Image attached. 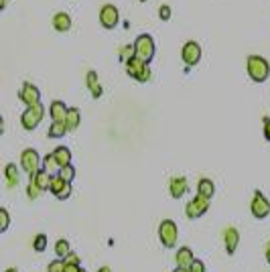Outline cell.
Listing matches in <instances>:
<instances>
[{"label": "cell", "mask_w": 270, "mask_h": 272, "mask_svg": "<svg viewBox=\"0 0 270 272\" xmlns=\"http://www.w3.org/2000/svg\"><path fill=\"white\" fill-rule=\"evenodd\" d=\"M189 272H205V264L201 260H195L191 266H189Z\"/></svg>", "instance_id": "cell-36"}, {"label": "cell", "mask_w": 270, "mask_h": 272, "mask_svg": "<svg viewBox=\"0 0 270 272\" xmlns=\"http://www.w3.org/2000/svg\"><path fill=\"white\" fill-rule=\"evenodd\" d=\"M181 59L187 65V69L195 67L201 61V45L197 41H187L183 45V49H181Z\"/></svg>", "instance_id": "cell-5"}, {"label": "cell", "mask_w": 270, "mask_h": 272, "mask_svg": "<svg viewBox=\"0 0 270 272\" xmlns=\"http://www.w3.org/2000/svg\"><path fill=\"white\" fill-rule=\"evenodd\" d=\"M67 112H69V108H67L65 102H61V100H55V102H51V106H49V116H51L53 120H61V122H65Z\"/></svg>", "instance_id": "cell-15"}, {"label": "cell", "mask_w": 270, "mask_h": 272, "mask_svg": "<svg viewBox=\"0 0 270 272\" xmlns=\"http://www.w3.org/2000/svg\"><path fill=\"white\" fill-rule=\"evenodd\" d=\"M197 193L199 195H203V197H207V199H211L213 195H215V185H213V181L211 179H199V183H197Z\"/></svg>", "instance_id": "cell-19"}, {"label": "cell", "mask_w": 270, "mask_h": 272, "mask_svg": "<svg viewBox=\"0 0 270 272\" xmlns=\"http://www.w3.org/2000/svg\"><path fill=\"white\" fill-rule=\"evenodd\" d=\"M246 69H248V75L254 83H264L270 75V65L260 55H250L246 61Z\"/></svg>", "instance_id": "cell-1"}, {"label": "cell", "mask_w": 270, "mask_h": 272, "mask_svg": "<svg viewBox=\"0 0 270 272\" xmlns=\"http://www.w3.org/2000/svg\"><path fill=\"white\" fill-rule=\"evenodd\" d=\"M141 3H147V0H141Z\"/></svg>", "instance_id": "cell-46"}, {"label": "cell", "mask_w": 270, "mask_h": 272, "mask_svg": "<svg viewBox=\"0 0 270 272\" xmlns=\"http://www.w3.org/2000/svg\"><path fill=\"white\" fill-rule=\"evenodd\" d=\"M41 193H43V191L39 189V185H37L33 179H29V185H27V197H29L31 201H35V199H39Z\"/></svg>", "instance_id": "cell-29"}, {"label": "cell", "mask_w": 270, "mask_h": 272, "mask_svg": "<svg viewBox=\"0 0 270 272\" xmlns=\"http://www.w3.org/2000/svg\"><path fill=\"white\" fill-rule=\"evenodd\" d=\"M175 262H177V266H181V268H189V266L195 262L193 250H191L189 246H181V248L177 250V254H175Z\"/></svg>", "instance_id": "cell-13"}, {"label": "cell", "mask_w": 270, "mask_h": 272, "mask_svg": "<svg viewBox=\"0 0 270 272\" xmlns=\"http://www.w3.org/2000/svg\"><path fill=\"white\" fill-rule=\"evenodd\" d=\"M207 209H209V199L199 195V193L191 201H187V205H185V213L189 219H199Z\"/></svg>", "instance_id": "cell-6"}, {"label": "cell", "mask_w": 270, "mask_h": 272, "mask_svg": "<svg viewBox=\"0 0 270 272\" xmlns=\"http://www.w3.org/2000/svg\"><path fill=\"white\" fill-rule=\"evenodd\" d=\"M19 98L25 106H35V104H41V92L37 85H33L31 81H25L21 92H19Z\"/></svg>", "instance_id": "cell-9"}, {"label": "cell", "mask_w": 270, "mask_h": 272, "mask_svg": "<svg viewBox=\"0 0 270 272\" xmlns=\"http://www.w3.org/2000/svg\"><path fill=\"white\" fill-rule=\"evenodd\" d=\"M173 272H189V268H181V266H177Z\"/></svg>", "instance_id": "cell-42"}, {"label": "cell", "mask_w": 270, "mask_h": 272, "mask_svg": "<svg viewBox=\"0 0 270 272\" xmlns=\"http://www.w3.org/2000/svg\"><path fill=\"white\" fill-rule=\"evenodd\" d=\"M5 177H7L9 187H17V185H19L21 175H19V169H17V165H15V163H9V165L5 167Z\"/></svg>", "instance_id": "cell-21"}, {"label": "cell", "mask_w": 270, "mask_h": 272, "mask_svg": "<svg viewBox=\"0 0 270 272\" xmlns=\"http://www.w3.org/2000/svg\"><path fill=\"white\" fill-rule=\"evenodd\" d=\"M81 264H73V262H65V270L63 272H79Z\"/></svg>", "instance_id": "cell-37"}, {"label": "cell", "mask_w": 270, "mask_h": 272, "mask_svg": "<svg viewBox=\"0 0 270 272\" xmlns=\"http://www.w3.org/2000/svg\"><path fill=\"white\" fill-rule=\"evenodd\" d=\"M98 272H112V268H110V266H102Z\"/></svg>", "instance_id": "cell-41"}, {"label": "cell", "mask_w": 270, "mask_h": 272, "mask_svg": "<svg viewBox=\"0 0 270 272\" xmlns=\"http://www.w3.org/2000/svg\"><path fill=\"white\" fill-rule=\"evenodd\" d=\"M79 272H87V270H85V268H79Z\"/></svg>", "instance_id": "cell-45"}, {"label": "cell", "mask_w": 270, "mask_h": 272, "mask_svg": "<svg viewBox=\"0 0 270 272\" xmlns=\"http://www.w3.org/2000/svg\"><path fill=\"white\" fill-rule=\"evenodd\" d=\"M238 244H240V232H238V228H234V225L226 228V232H223V246H226V252L230 256L236 254Z\"/></svg>", "instance_id": "cell-11"}, {"label": "cell", "mask_w": 270, "mask_h": 272, "mask_svg": "<svg viewBox=\"0 0 270 272\" xmlns=\"http://www.w3.org/2000/svg\"><path fill=\"white\" fill-rule=\"evenodd\" d=\"M266 262L270 264V242L266 244Z\"/></svg>", "instance_id": "cell-40"}, {"label": "cell", "mask_w": 270, "mask_h": 272, "mask_svg": "<svg viewBox=\"0 0 270 272\" xmlns=\"http://www.w3.org/2000/svg\"><path fill=\"white\" fill-rule=\"evenodd\" d=\"M264 139L270 143V116L264 118Z\"/></svg>", "instance_id": "cell-38"}, {"label": "cell", "mask_w": 270, "mask_h": 272, "mask_svg": "<svg viewBox=\"0 0 270 272\" xmlns=\"http://www.w3.org/2000/svg\"><path fill=\"white\" fill-rule=\"evenodd\" d=\"M5 272H19V270H17V268H7Z\"/></svg>", "instance_id": "cell-44"}, {"label": "cell", "mask_w": 270, "mask_h": 272, "mask_svg": "<svg viewBox=\"0 0 270 272\" xmlns=\"http://www.w3.org/2000/svg\"><path fill=\"white\" fill-rule=\"evenodd\" d=\"M65 262H73V264H81V262H79V258H77V254H73V252H71V254H69V256L65 258Z\"/></svg>", "instance_id": "cell-39"}, {"label": "cell", "mask_w": 270, "mask_h": 272, "mask_svg": "<svg viewBox=\"0 0 270 272\" xmlns=\"http://www.w3.org/2000/svg\"><path fill=\"white\" fill-rule=\"evenodd\" d=\"M177 238H179V230L177 223L173 219H163L159 225V240L165 248H175L177 246Z\"/></svg>", "instance_id": "cell-3"}, {"label": "cell", "mask_w": 270, "mask_h": 272, "mask_svg": "<svg viewBox=\"0 0 270 272\" xmlns=\"http://www.w3.org/2000/svg\"><path fill=\"white\" fill-rule=\"evenodd\" d=\"M65 185H67V181H65V179H61L59 175H51V185H49V191H51L55 197H57V193H59V191H61Z\"/></svg>", "instance_id": "cell-27"}, {"label": "cell", "mask_w": 270, "mask_h": 272, "mask_svg": "<svg viewBox=\"0 0 270 272\" xmlns=\"http://www.w3.org/2000/svg\"><path fill=\"white\" fill-rule=\"evenodd\" d=\"M53 155H55L59 167H67V165H71V151H69L67 147H57V149L53 151Z\"/></svg>", "instance_id": "cell-23"}, {"label": "cell", "mask_w": 270, "mask_h": 272, "mask_svg": "<svg viewBox=\"0 0 270 272\" xmlns=\"http://www.w3.org/2000/svg\"><path fill=\"white\" fill-rule=\"evenodd\" d=\"M147 65H149L147 61H143V59H139V57H132V59L126 61V75L139 79V75L147 69Z\"/></svg>", "instance_id": "cell-14"}, {"label": "cell", "mask_w": 270, "mask_h": 272, "mask_svg": "<svg viewBox=\"0 0 270 272\" xmlns=\"http://www.w3.org/2000/svg\"><path fill=\"white\" fill-rule=\"evenodd\" d=\"M53 29L57 31V33H67L69 29H71V17L67 15V13H57L55 17H53Z\"/></svg>", "instance_id": "cell-17"}, {"label": "cell", "mask_w": 270, "mask_h": 272, "mask_svg": "<svg viewBox=\"0 0 270 272\" xmlns=\"http://www.w3.org/2000/svg\"><path fill=\"white\" fill-rule=\"evenodd\" d=\"M134 47H137V57L151 63L153 57H155V41L151 35H141L137 37V41H134Z\"/></svg>", "instance_id": "cell-4"}, {"label": "cell", "mask_w": 270, "mask_h": 272, "mask_svg": "<svg viewBox=\"0 0 270 272\" xmlns=\"http://www.w3.org/2000/svg\"><path fill=\"white\" fill-rule=\"evenodd\" d=\"M41 157H39V153L35 151V149H25L23 153H21V169L25 171V173H35V171H39L41 167Z\"/></svg>", "instance_id": "cell-8"}, {"label": "cell", "mask_w": 270, "mask_h": 272, "mask_svg": "<svg viewBox=\"0 0 270 272\" xmlns=\"http://www.w3.org/2000/svg\"><path fill=\"white\" fill-rule=\"evenodd\" d=\"M159 19H161V21H169V19H171V7H169V5H163V7L159 9Z\"/></svg>", "instance_id": "cell-33"}, {"label": "cell", "mask_w": 270, "mask_h": 272, "mask_svg": "<svg viewBox=\"0 0 270 272\" xmlns=\"http://www.w3.org/2000/svg\"><path fill=\"white\" fill-rule=\"evenodd\" d=\"M79 122H81V112H79L77 108H69V112H67V118H65V124H67V130H69V132L77 130Z\"/></svg>", "instance_id": "cell-22"}, {"label": "cell", "mask_w": 270, "mask_h": 272, "mask_svg": "<svg viewBox=\"0 0 270 272\" xmlns=\"http://www.w3.org/2000/svg\"><path fill=\"white\" fill-rule=\"evenodd\" d=\"M0 9H3V11L7 9V0H3V3H0Z\"/></svg>", "instance_id": "cell-43"}, {"label": "cell", "mask_w": 270, "mask_h": 272, "mask_svg": "<svg viewBox=\"0 0 270 272\" xmlns=\"http://www.w3.org/2000/svg\"><path fill=\"white\" fill-rule=\"evenodd\" d=\"M250 211L256 219H264L268 217L270 213V201L266 199V195L262 191H254V197H252V203H250Z\"/></svg>", "instance_id": "cell-7"}, {"label": "cell", "mask_w": 270, "mask_h": 272, "mask_svg": "<svg viewBox=\"0 0 270 272\" xmlns=\"http://www.w3.org/2000/svg\"><path fill=\"white\" fill-rule=\"evenodd\" d=\"M9 225H11V213L9 209H0V232H9Z\"/></svg>", "instance_id": "cell-31"}, {"label": "cell", "mask_w": 270, "mask_h": 272, "mask_svg": "<svg viewBox=\"0 0 270 272\" xmlns=\"http://www.w3.org/2000/svg\"><path fill=\"white\" fill-rule=\"evenodd\" d=\"M29 179H33V181L39 185V189H41V191H49V185H51V173H49V171L39 169V171L31 173V175H29Z\"/></svg>", "instance_id": "cell-16"}, {"label": "cell", "mask_w": 270, "mask_h": 272, "mask_svg": "<svg viewBox=\"0 0 270 272\" xmlns=\"http://www.w3.org/2000/svg\"><path fill=\"white\" fill-rule=\"evenodd\" d=\"M120 21V13L114 5H104L102 11H100V23L104 29H114Z\"/></svg>", "instance_id": "cell-10"}, {"label": "cell", "mask_w": 270, "mask_h": 272, "mask_svg": "<svg viewBox=\"0 0 270 272\" xmlns=\"http://www.w3.org/2000/svg\"><path fill=\"white\" fill-rule=\"evenodd\" d=\"M57 175H59V177H61V179H65V181H67V183H71V181H73V179H75V169H73V167H71V165H67V167H61V169H59V173H57Z\"/></svg>", "instance_id": "cell-30"}, {"label": "cell", "mask_w": 270, "mask_h": 272, "mask_svg": "<svg viewBox=\"0 0 270 272\" xmlns=\"http://www.w3.org/2000/svg\"><path fill=\"white\" fill-rule=\"evenodd\" d=\"M43 169H45V171H49L51 175H57V173H59V169H61V167H59V163H57V159H55V155H53V153H51V155H47V157L43 159Z\"/></svg>", "instance_id": "cell-25"}, {"label": "cell", "mask_w": 270, "mask_h": 272, "mask_svg": "<svg viewBox=\"0 0 270 272\" xmlns=\"http://www.w3.org/2000/svg\"><path fill=\"white\" fill-rule=\"evenodd\" d=\"M151 77H153V71H151V67L147 65V69H145V71L139 75V79H137V81H141V83H147V81H151Z\"/></svg>", "instance_id": "cell-35"}, {"label": "cell", "mask_w": 270, "mask_h": 272, "mask_svg": "<svg viewBox=\"0 0 270 272\" xmlns=\"http://www.w3.org/2000/svg\"><path fill=\"white\" fill-rule=\"evenodd\" d=\"M43 116H45V108H43V104L27 106V110L21 114V124H23V128H25V130L33 132V130L41 124Z\"/></svg>", "instance_id": "cell-2"}, {"label": "cell", "mask_w": 270, "mask_h": 272, "mask_svg": "<svg viewBox=\"0 0 270 272\" xmlns=\"http://www.w3.org/2000/svg\"><path fill=\"white\" fill-rule=\"evenodd\" d=\"M132 57H137V47H134V43L130 45H122L120 47V51H118V59L122 61V63H126L128 59H132Z\"/></svg>", "instance_id": "cell-24"}, {"label": "cell", "mask_w": 270, "mask_h": 272, "mask_svg": "<svg viewBox=\"0 0 270 272\" xmlns=\"http://www.w3.org/2000/svg\"><path fill=\"white\" fill-rule=\"evenodd\" d=\"M69 254H71V246H69V242H67V240H57V242H55V256L65 260Z\"/></svg>", "instance_id": "cell-26"}, {"label": "cell", "mask_w": 270, "mask_h": 272, "mask_svg": "<svg viewBox=\"0 0 270 272\" xmlns=\"http://www.w3.org/2000/svg\"><path fill=\"white\" fill-rule=\"evenodd\" d=\"M65 132H69L67 124L61 122V120H53V124L47 130V136H49V139H61V136H65Z\"/></svg>", "instance_id": "cell-20"}, {"label": "cell", "mask_w": 270, "mask_h": 272, "mask_svg": "<svg viewBox=\"0 0 270 272\" xmlns=\"http://www.w3.org/2000/svg\"><path fill=\"white\" fill-rule=\"evenodd\" d=\"M63 270H65V260L63 258H57L53 262H49V266H47V272H63Z\"/></svg>", "instance_id": "cell-32"}, {"label": "cell", "mask_w": 270, "mask_h": 272, "mask_svg": "<svg viewBox=\"0 0 270 272\" xmlns=\"http://www.w3.org/2000/svg\"><path fill=\"white\" fill-rule=\"evenodd\" d=\"M69 195H71V183H67V185L57 193V199H59V201H65V199H69Z\"/></svg>", "instance_id": "cell-34"}, {"label": "cell", "mask_w": 270, "mask_h": 272, "mask_svg": "<svg viewBox=\"0 0 270 272\" xmlns=\"http://www.w3.org/2000/svg\"><path fill=\"white\" fill-rule=\"evenodd\" d=\"M169 191H171V197L173 199H181L189 191V181L185 177H173L171 183H169Z\"/></svg>", "instance_id": "cell-12"}, {"label": "cell", "mask_w": 270, "mask_h": 272, "mask_svg": "<svg viewBox=\"0 0 270 272\" xmlns=\"http://www.w3.org/2000/svg\"><path fill=\"white\" fill-rule=\"evenodd\" d=\"M47 242H49V240H47V236H45V234H37V236H35V240H33V250H35V252H39V254H41V252H45V250H47Z\"/></svg>", "instance_id": "cell-28"}, {"label": "cell", "mask_w": 270, "mask_h": 272, "mask_svg": "<svg viewBox=\"0 0 270 272\" xmlns=\"http://www.w3.org/2000/svg\"><path fill=\"white\" fill-rule=\"evenodd\" d=\"M85 85H87V89L92 92V98H102V94H104V89H102V85H100V81H98V73L96 71H87V75H85Z\"/></svg>", "instance_id": "cell-18"}]
</instances>
